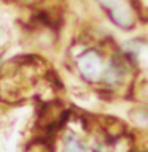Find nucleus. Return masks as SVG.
<instances>
[{"instance_id":"2","label":"nucleus","mask_w":148,"mask_h":152,"mask_svg":"<svg viewBox=\"0 0 148 152\" xmlns=\"http://www.w3.org/2000/svg\"><path fill=\"white\" fill-rule=\"evenodd\" d=\"M80 68L86 76H94L99 70V64H97V57H95L92 52H88L80 59Z\"/></svg>"},{"instance_id":"3","label":"nucleus","mask_w":148,"mask_h":152,"mask_svg":"<svg viewBox=\"0 0 148 152\" xmlns=\"http://www.w3.org/2000/svg\"><path fill=\"white\" fill-rule=\"evenodd\" d=\"M64 152H86L83 144L75 136H67L64 141Z\"/></svg>"},{"instance_id":"1","label":"nucleus","mask_w":148,"mask_h":152,"mask_svg":"<svg viewBox=\"0 0 148 152\" xmlns=\"http://www.w3.org/2000/svg\"><path fill=\"white\" fill-rule=\"evenodd\" d=\"M99 2L107 10L108 16L113 19V22H116L119 27L129 28L134 24V16L124 0H99Z\"/></svg>"}]
</instances>
